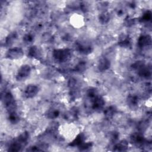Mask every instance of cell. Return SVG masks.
<instances>
[{"instance_id":"cell-28","label":"cell","mask_w":152,"mask_h":152,"mask_svg":"<svg viewBox=\"0 0 152 152\" xmlns=\"http://www.w3.org/2000/svg\"><path fill=\"white\" fill-rule=\"evenodd\" d=\"M118 137H119L118 133L116 132H113V134L111 135V138H110L111 141L112 142H115V141H116L118 140Z\"/></svg>"},{"instance_id":"cell-16","label":"cell","mask_w":152,"mask_h":152,"mask_svg":"<svg viewBox=\"0 0 152 152\" xmlns=\"http://www.w3.org/2000/svg\"><path fill=\"white\" fill-rule=\"evenodd\" d=\"M116 112V108L114 106H110L104 110V115L107 118H111Z\"/></svg>"},{"instance_id":"cell-2","label":"cell","mask_w":152,"mask_h":152,"mask_svg":"<svg viewBox=\"0 0 152 152\" xmlns=\"http://www.w3.org/2000/svg\"><path fill=\"white\" fill-rule=\"evenodd\" d=\"M2 100L8 114L16 112L17 104L12 94L7 91L2 96Z\"/></svg>"},{"instance_id":"cell-22","label":"cell","mask_w":152,"mask_h":152,"mask_svg":"<svg viewBox=\"0 0 152 152\" xmlns=\"http://www.w3.org/2000/svg\"><path fill=\"white\" fill-rule=\"evenodd\" d=\"M87 94V96L91 100L99 95L97 90L95 88H93V87L89 88L88 89Z\"/></svg>"},{"instance_id":"cell-8","label":"cell","mask_w":152,"mask_h":152,"mask_svg":"<svg viewBox=\"0 0 152 152\" xmlns=\"http://www.w3.org/2000/svg\"><path fill=\"white\" fill-rule=\"evenodd\" d=\"M77 48L78 52L83 55H88L93 51L92 46L86 43H78L77 44Z\"/></svg>"},{"instance_id":"cell-5","label":"cell","mask_w":152,"mask_h":152,"mask_svg":"<svg viewBox=\"0 0 152 152\" xmlns=\"http://www.w3.org/2000/svg\"><path fill=\"white\" fill-rule=\"evenodd\" d=\"M24 55L23 50L20 47L10 48L6 53V58L9 59H18Z\"/></svg>"},{"instance_id":"cell-27","label":"cell","mask_w":152,"mask_h":152,"mask_svg":"<svg viewBox=\"0 0 152 152\" xmlns=\"http://www.w3.org/2000/svg\"><path fill=\"white\" fill-rule=\"evenodd\" d=\"M86 66V62H84V61H81L80 63H78V65L76 66L75 69H77L78 71H83L85 69Z\"/></svg>"},{"instance_id":"cell-17","label":"cell","mask_w":152,"mask_h":152,"mask_svg":"<svg viewBox=\"0 0 152 152\" xmlns=\"http://www.w3.org/2000/svg\"><path fill=\"white\" fill-rule=\"evenodd\" d=\"M17 33L16 32H13V33H10L6 37L5 42V45L7 46H11V45H12L14 42H15V40L17 39Z\"/></svg>"},{"instance_id":"cell-18","label":"cell","mask_w":152,"mask_h":152,"mask_svg":"<svg viewBox=\"0 0 152 152\" xmlns=\"http://www.w3.org/2000/svg\"><path fill=\"white\" fill-rule=\"evenodd\" d=\"M39 50L36 46H31L28 50V56L30 58H37L39 56Z\"/></svg>"},{"instance_id":"cell-1","label":"cell","mask_w":152,"mask_h":152,"mask_svg":"<svg viewBox=\"0 0 152 152\" xmlns=\"http://www.w3.org/2000/svg\"><path fill=\"white\" fill-rule=\"evenodd\" d=\"M29 138L30 135L28 132L25 131L21 133L10 143L8 150L12 152L21 151L27 145Z\"/></svg>"},{"instance_id":"cell-15","label":"cell","mask_w":152,"mask_h":152,"mask_svg":"<svg viewBox=\"0 0 152 152\" xmlns=\"http://www.w3.org/2000/svg\"><path fill=\"white\" fill-rule=\"evenodd\" d=\"M137 71H138V75L140 77L146 78H150L151 77V71L147 66H145V65L140 67Z\"/></svg>"},{"instance_id":"cell-25","label":"cell","mask_w":152,"mask_h":152,"mask_svg":"<svg viewBox=\"0 0 152 152\" xmlns=\"http://www.w3.org/2000/svg\"><path fill=\"white\" fill-rule=\"evenodd\" d=\"M34 36L31 33H27L23 37V41L26 43H30L33 41Z\"/></svg>"},{"instance_id":"cell-11","label":"cell","mask_w":152,"mask_h":152,"mask_svg":"<svg viewBox=\"0 0 152 152\" xmlns=\"http://www.w3.org/2000/svg\"><path fill=\"white\" fill-rule=\"evenodd\" d=\"M110 61L106 57H102L100 59L98 62L97 68L100 71L103 72L108 69L110 68Z\"/></svg>"},{"instance_id":"cell-24","label":"cell","mask_w":152,"mask_h":152,"mask_svg":"<svg viewBox=\"0 0 152 152\" xmlns=\"http://www.w3.org/2000/svg\"><path fill=\"white\" fill-rule=\"evenodd\" d=\"M92 142H84L83 144H81L80 146H78V148L80 150L83 151V150H87L90 147H92Z\"/></svg>"},{"instance_id":"cell-4","label":"cell","mask_w":152,"mask_h":152,"mask_svg":"<svg viewBox=\"0 0 152 152\" xmlns=\"http://www.w3.org/2000/svg\"><path fill=\"white\" fill-rule=\"evenodd\" d=\"M31 67L28 65H22L18 70L16 75V80L18 81H22L27 79L31 73Z\"/></svg>"},{"instance_id":"cell-6","label":"cell","mask_w":152,"mask_h":152,"mask_svg":"<svg viewBox=\"0 0 152 152\" xmlns=\"http://www.w3.org/2000/svg\"><path fill=\"white\" fill-rule=\"evenodd\" d=\"M39 92V87L33 84L27 86L24 91V96L27 99H31L36 96Z\"/></svg>"},{"instance_id":"cell-12","label":"cell","mask_w":152,"mask_h":152,"mask_svg":"<svg viewBox=\"0 0 152 152\" xmlns=\"http://www.w3.org/2000/svg\"><path fill=\"white\" fill-rule=\"evenodd\" d=\"M128 142L126 140H122L115 144L113 150L115 151H125L128 150Z\"/></svg>"},{"instance_id":"cell-21","label":"cell","mask_w":152,"mask_h":152,"mask_svg":"<svg viewBox=\"0 0 152 152\" xmlns=\"http://www.w3.org/2000/svg\"><path fill=\"white\" fill-rule=\"evenodd\" d=\"M59 115V111L56 109H49L46 113V116L49 119H55Z\"/></svg>"},{"instance_id":"cell-13","label":"cell","mask_w":152,"mask_h":152,"mask_svg":"<svg viewBox=\"0 0 152 152\" xmlns=\"http://www.w3.org/2000/svg\"><path fill=\"white\" fill-rule=\"evenodd\" d=\"M85 137L83 134L80 133L77 135V136L69 144V145L71 147H75L80 146L81 144L84 142Z\"/></svg>"},{"instance_id":"cell-26","label":"cell","mask_w":152,"mask_h":152,"mask_svg":"<svg viewBox=\"0 0 152 152\" xmlns=\"http://www.w3.org/2000/svg\"><path fill=\"white\" fill-rule=\"evenodd\" d=\"M151 18V12L150 11H146L142 15L141 19L143 21H148Z\"/></svg>"},{"instance_id":"cell-14","label":"cell","mask_w":152,"mask_h":152,"mask_svg":"<svg viewBox=\"0 0 152 152\" xmlns=\"http://www.w3.org/2000/svg\"><path fill=\"white\" fill-rule=\"evenodd\" d=\"M127 103L131 108H135L138 104V97L136 95L131 94L127 97Z\"/></svg>"},{"instance_id":"cell-10","label":"cell","mask_w":152,"mask_h":152,"mask_svg":"<svg viewBox=\"0 0 152 152\" xmlns=\"http://www.w3.org/2000/svg\"><path fill=\"white\" fill-rule=\"evenodd\" d=\"M151 44V37L150 35H141L138 39V46L140 48H144Z\"/></svg>"},{"instance_id":"cell-23","label":"cell","mask_w":152,"mask_h":152,"mask_svg":"<svg viewBox=\"0 0 152 152\" xmlns=\"http://www.w3.org/2000/svg\"><path fill=\"white\" fill-rule=\"evenodd\" d=\"M8 119L11 123L12 124H17L19 121V116L17 113L15 112L11 113L8 114Z\"/></svg>"},{"instance_id":"cell-9","label":"cell","mask_w":152,"mask_h":152,"mask_svg":"<svg viewBox=\"0 0 152 152\" xmlns=\"http://www.w3.org/2000/svg\"><path fill=\"white\" fill-rule=\"evenodd\" d=\"M131 141L136 146H142L145 143V139L142 134L135 132L131 135Z\"/></svg>"},{"instance_id":"cell-3","label":"cell","mask_w":152,"mask_h":152,"mask_svg":"<svg viewBox=\"0 0 152 152\" xmlns=\"http://www.w3.org/2000/svg\"><path fill=\"white\" fill-rule=\"evenodd\" d=\"M72 50L69 49H56L53 51L54 59L59 62H64L70 59Z\"/></svg>"},{"instance_id":"cell-7","label":"cell","mask_w":152,"mask_h":152,"mask_svg":"<svg viewBox=\"0 0 152 152\" xmlns=\"http://www.w3.org/2000/svg\"><path fill=\"white\" fill-rule=\"evenodd\" d=\"M92 100V108L96 111H100L104 106L105 102L102 97L98 95L94 97Z\"/></svg>"},{"instance_id":"cell-20","label":"cell","mask_w":152,"mask_h":152,"mask_svg":"<svg viewBox=\"0 0 152 152\" xmlns=\"http://www.w3.org/2000/svg\"><path fill=\"white\" fill-rule=\"evenodd\" d=\"M118 45L124 48H129L131 46V39L128 36H125L118 43Z\"/></svg>"},{"instance_id":"cell-19","label":"cell","mask_w":152,"mask_h":152,"mask_svg":"<svg viewBox=\"0 0 152 152\" xmlns=\"http://www.w3.org/2000/svg\"><path fill=\"white\" fill-rule=\"evenodd\" d=\"M99 21L102 24H107L110 18V15L109 12H104L99 15Z\"/></svg>"}]
</instances>
